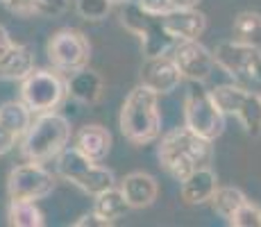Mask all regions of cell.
Listing matches in <instances>:
<instances>
[{"label": "cell", "mask_w": 261, "mask_h": 227, "mask_svg": "<svg viewBox=\"0 0 261 227\" xmlns=\"http://www.w3.org/2000/svg\"><path fill=\"white\" fill-rule=\"evenodd\" d=\"M157 157L168 175H173L177 182H182L193 170L212 164L214 148H212V141L191 132L184 125V128H177L164 136L162 143H159Z\"/></svg>", "instance_id": "1"}, {"label": "cell", "mask_w": 261, "mask_h": 227, "mask_svg": "<svg viewBox=\"0 0 261 227\" xmlns=\"http://www.w3.org/2000/svg\"><path fill=\"white\" fill-rule=\"evenodd\" d=\"M159 93L139 84L129 91L120 107L118 125L123 136L134 145L152 143L162 134V114H159Z\"/></svg>", "instance_id": "2"}, {"label": "cell", "mask_w": 261, "mask_h": 227, "mask_svg": "<svg viewBox=\"0 0 261 227\" xmlns=\"http://www.w3.org/2000/svg\"><path fill=\"white\" fill-rule=\"evenodd\" d=\"M68 141H71V123L66 116L57 112L37 114L30 130L23 134L21 153L28 161L48 164L66 150Z\"/></svg>", "instance_id": "3"}, {"label": "cell", "mask_w": 261, "mask_h": 227, "mask_svg": "<svg viewBox=\"0 0 261 227\" xmlns=\"http://www.w3.org/2000/svg\"><path fill=\"white\" fill-rule=\"evenodd\" d=\"M120 23L141 39V48L145 57H157V55H170L177 43V39L166 30L162 21V14H152L143 9L139 3L120 5Z\"/></svg>", "instance_id": "4"}, {"label": "cell", "mask_w": 261, "mask_h": 227, "mask_svg": "<svg viewBox=\"0 0 261 227\" xmlns=\"http://www.w3.org/2000/svg\"><path fill=\"white\" fill-rule=\"evenodd\" d=\"M57 173L59 178L71 182V184H75L89 195H98L116 184V178H114V173L107 166H100L98 161H91L75 148H66L57 157Z\"/></svg>", "instance_id": "5"}, {"label": "cell", "mask_w": 261, "mask_h": 227, "mask_svg": "<svg viewBox=\"0 0 261 227\" xmlns=\"http://www.w3.org/2000/svg\"><path fill=\"white\" fill-rule=\"evenodd\" d=\"M68 95V80L57 68H34L21 80V100L32 114L55 112Z\"/></svg>", "instance_id": "6"}, {"label": "cell", "mask_w": 261, "mask_h": 227, "mask_svg": "<svg viewBox=\"0 0 261 227\" xmlns=\"http://www.w3.org/2000/svg\"><path fill=\"white\" fill-rule=\"evenodd\" d=\"M184 125L207 141L218 139L225 132V112L214 100L212 91L193 87L184 98Z\"/></svg>", "instance_id": "7"}, {"label": "cell", "mask_w": 261, "mask_h": 227, "mask_svg": "<svg viewBox=\"0 0 261 227\" xmlns=\"http://www.w3.org/2000/svg\"><path fill=\"white\" fill-rule=\"evenodd\" d=\"M216 66L223 68L241 84H252L261 89V48L245 45L232 39L214 48Z\"/></svg>", "instance_id": "8"}, {"label": "cell", "mask_w": 261, "mask_h": 227, "mask_svg": "<svg viewBox=\"0 0 261 227\" xmlns=\"http://www.w3.org/2000/svg\"><path fill=\"white\" fill-rule=\"evenodd\" d=\"M212 95L225 116H237L250 136H261V93H252L243 84H220L212 89Z\"/></svg>", "instance_id": "9"}, {"label": "cell", "mask_w": 261, "mask_h": 227, "mask_svg": "<svg viewBox=\"0 0 261 227\" xmlns=\"http://www.w3.org/2000/svg\"><path fill=\"white\" fill-rule=\"evenodd\" d=\"M48 59L53 64V68H57L59 73L73 75L77 70L89 66L91 59V45L89 39L84 37L80 30H59L50 37V41L46 45Z\"/></svg>", "instance_id": "10"}, {"label": "cell", "mask_w": 261, "mask_h": 227, "mask_svg": "<svg viewBox=\"0 0 261 227\" xmlns=\"http://www.w3.org/2000/svg\"><path fill=\"white\" fill-rule=\"evenodd\" d=\"M55 175L43 164H21L9 170L7 195L9 200H41L55 191Z\"/></svg>", "instance_id": "11"}, {"label": "cell", "mask_w": 261, "mask_h": 227, "mask_svg": "<svg viewBox=\"0 0 261 227\" xmlns=\"http://www.w3.org/2000/svg\"><path fill=\"white\" fill-rule=\"evenodd\" d=\"M173 59L179 66L182 75L191 82H204L212 75L216 66L214 50L202 45L198 39H187V41H177L173 48Z\"/></svg>", "instance_id": "12"}, {"label": "cell", "mask_w": 261, "mask_h": 227, "mask_svg": "<svg viewBox=\"0 0 261 227\" xmlns=\"http://www.w3.org/2000/svg\"><path fill=\"white\" fill-rule=\"evenodd\" d=\"M184 75L175 64L173 55H157V57H145L141 66V84L152 89L159 95H168L182 84Z\"/></svg>", "instance_id": "13"}, {"label": "cell", "mask_w": 261, "mask_h": 227, "mask_svg": "<svg viewBox=\"0 0 261 227\" xmlns=\"http://www.w3.org/2000/svg\"><path fill=\"white\" fill-rule=\"evenodd\" d=\"M162 21L166 30L173 34L177 41H187V39H200L207 30V16L200 12L198 7L191 9H168L162 14Z\"/></svg>", "instance_id": "14"}, {"label": "cell", "mask_w": 261, "mask_h": 227, "mask_svg": "<svg viewBox=\"0 0 261 227\" xmlns=\"http://www.w3.org/2000/svg\"><path fill=\"white\" fill-rule=\"evenodd\" d=\"M73 148L91 161L102 164L112 150V134L102 125H84L73 136Z\"/></svg>", "instance_id": "15"}, {"label": "cell", "mask_w": 261, "mask_h": 227, "mask_svg": "<svg viewBox=\"0 0 261 227\" xmlns=\"http://www.w3.org/2000/svg\"><path fill=\"white\" fill-rule=\"evenodd\" d=\"M216 191H218V175L209 166H202V168L193 170L187 180H182L179 195L187 205H204L212 203Z\"/></svg>", "instance_id": "16"}, {"label": "cell", "mask_w": 261, "mask_h": 227, "mask_svg": "<svg viewBox=\"0 0 261 227\" xmlns=\"http://www.w3.org/2000/svg\"><path fill=\"white\" fill-rule=\"evenodd\" d=\"M120 191L125 193L132 209H143V207H150L157 200L159 184L152 175L137 170V173L125 175L123 182H120Z\"/></svg>", "instance_id": "17"}, {"label": "cell", "mask_w": 261, "mask_h": 227, "mask_svg": "<svg viewBox=\"0 0 261 227\" xmlns=\"http://www.w3.org/2000/svg\"><path fill=\"white\" fill-rule=\"evenodd\" d=\"M34 70V53L28 45L9 43L0 53V78L23 80Z\"/></svg>", "instance_id": "18"}, {"label": "cell", "mask_w": 261, "mask_h": 227, "mask_svg": "<svg viewBox=\"0 0 261 227\" xmlns=\"http://www.w3.org/2000/svg\"><path fill=\"white\" fill-rule=\"evenodd\" d=\"M102 93H105L102 78L89 66L77 70V73H73L71 78H68V95L75 98L77 103L95 105V103H100Z\"/></svg>", "instance_id": "19"}, {"label": "cell", "mask_w": 261, "mask_h": 227, "mask_svg": "<svg viewBox=\"0 0 261 227\" xmlns=\"http://www.w3.org/2000/svg\"><path fill=\"white\" fill-rule=\"evenodd\" d=\"M129 209H132V207H129L125 193L120 189H116V186H112V189H107V191H102V193L95 195L93 211L102 220H107L109 225H114L116 220H120Z\"/></svg>", "instance_id": "20"}, {"label": "cell", "mask_w": 261, "mask_h": 227, "mask_svg": "<svg viewBox=\"0 0 261 227\" xmlns=\"http://www.w3.org/2000/svg\"><path fill=\"white\" fill-rule=\"evenodd\" d=\"M32 109L23 103V100H9V103L0 105V123L7 125L18 139H23V134L32 125Z\"/></svg>", "instance_id": "21"}, {"label": "cell", "mask_w": 261, "mask_h": 227, "mask_svg": "<svg viewBox=\"0 0 261 227\" xmlns=\"http://www.w3.org/2000/svg\"><path fill=\"white\" fill-rule=\"evenodd\" d=\"M7 223L12 227H43L46 218L37 207V200H9Z\"/></svg>", "instance_id": "22"}, {"label": "cell", "mask_w": 261, "mask_h": 227, "mask_svg": "<svg viewBox=\"0 0 261 227\" xmlns=\"http://www.w3.org/2000/svg\"><path fill=\"white\" fill-rule=\"evenodd\" d=\"M234 39L245 45L261 48V14L259 12H241L232 25Z\"/></svg>", "instance_id": "23"}, {"label": "cell", "mask_w": 261, "mask_h": 227, "mask_svg": "<svg viewBox=\"0 0 261 227\" xmlns=\"http://www.w3.org/2000/svg\"><path fill=\"white\" fill-rule=\"evenodd\" d=\"M245 200H248L245 193L241 189H237V186H218L216 195L212 198V205H214V211L220 218L229 220L234 216V211H237Z\"/></svg>", "instance_id": "24"}, {"label": "cell", "mask_w": 261, "mask_h": 227, "mask_svg": "<svg viewBox=\"0 0 261 227\" xmlns=\"http://www.w3.org/2000/svg\"><path fill=\"white\" fill-rule=\"evenodd\" d=\"M112 0H77L75 7H77V14L84 18V21H91V23H98V21H105L112 12Z\"/></svg>", "instance_id": "25"}, {"label": "cell", "mask_w": 261, "mask_h": 227, "mask_svg": "<svg viewBox=\"0 0 261 227\" xmlns=\"http://www.w3.org/2000/svg\"><path fill=\"white\" fill-rule=\"evenodd\" d=\"M227 223L232 227H261V207L245 200Z\"/></svg>", "instance_id": "26"}, {"label": "cell", "mask_w": 261, "mask_h": 227, "mask_svg": "<svg viewBox=\"0 0 261 227\" xmlns=\"http://www.w3.org/2000/svg\"><path fill=\"white\" fill-rule=\"evenodd\" d=\"M68 9V0H34V16L55 18Z\"/></svg>", "instance_id": "27"}, {"label": "cell", "mask_w": 261, "mask_h": 227, "mask_svg": "<svg viewBox=\"0 0 261 227\" xmlns=\"http://www.w3.org/2000/svg\"><path fill=\"white\" fill-rule=\"evenodd\" d=\"M0 5L21 16H34V0H0Z\"/></svg>", "instance_id": "28"}, {"label": "cell", "mask_w": 261, "mask_h": 227, "mask_svg": "<svg viewBox=\"0 0 261 227\" xmlns=\"http://www.w3.org/2000/svg\"><path fill=\"white\" fill-rule=\"evenodd\" d=\"M16 141H18V136L14 134L7 125L0 123V157H3V155H7L9 150L16 145Z\"/></svg>", "instance_id": "29"}, {"label": "cell", "mask_w": 261, "mask_h": 227, "mask_svg": "<svg viewBox=\"0 0 261 227\" xmlns=\"http://www.w3.org/2000/svg\"><path fill=\"white\" fill-rule=\"evenodd\" d=\"M137 3L152 14H166L170 9V0H137Z\"/></svg>", "instance_id": "30"}, {"label": "cell", "mask_w": 261, "mask_h": 227, "mask_svg": "<svg viewBox=\"0 0 261 227\" xmlns=\"http://www.w3.org/2000/svg\"><path fill=\"white\" fill-rule=\"evenodd\" d=\"M73 225L75 227H109L107 220H102L98 214H95V211H91V214H84L82 218L75 220Z\"/></svg>", "instance_id": "31"}, {"label": "cell", "mask_w": 261, "mask_h": 227, "mask_svg": "<svg viewBox=\"0 0 261 227\" xmlns=\"http://www.w3.org/2000/svg\"><path fill=\"white\" fill-rule=\"evenodd\" d=\"M202 0H170V9H191L198 7Z\"/></svg>", "instance_id": "32"}, {"label": "cell", "mask_w": 261, "mask_h": 227, "mask_svg": "<svg viewBox=\"0 0 261 227\" xmlns=\"http://www.w3.org/2000/svg\"><path fill=\"white\" fill-rule=\"evenodd\" d=\"M9 43H14V41H12V37H9V32L3 28V25H0V53H3V50L7 48Z\"/></svg>", "instance_id": "33"}, {"label": "cell", "mask_w": 261, "mask_h": 227, "mask_svg": "<svg viewBox=\"0 0 261 227\" xmlns=\"http://www.w3.org/2000/svg\"><path fill=\"white\" fill-rule=\"evenodd\" d=\"M114 5H125V3H129V0H112Z\"/></svg>", "instance_id": "34"}]
</instances>
